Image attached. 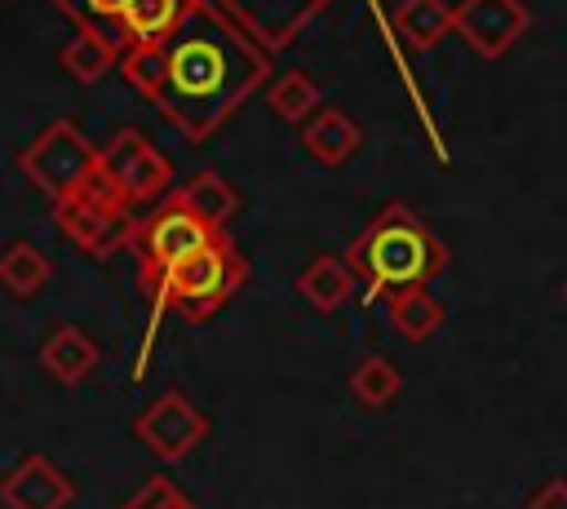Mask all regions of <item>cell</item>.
<instances>
[{"label":"cell","instance_id":"6da1fadb","mask_svg":"<svg viewBox=\"0 0 567 509\" xmlns=\"http://www.w3.org/2000/svg\"><path fill=\"white\" fill-rule=\"evenodd\" d=\"M252 35L257 31L244 27L221 0H190L173 35L164 44L124 49L120 71L186 142L199 146L270 71V53L252 44Z\"/></svg>","mask_w":567,"mask_h":509},{"label":"cell","instance_id":"7a4b0ae2","mask_svg":"<svg viewBox=\"0 0 567 509\" xmlns=\"http://www.w3.org/2000/svg\"><path fill=\"white\" fill-rule=\"evenodd\" d=\"M346 266L368 297H390L399 288L439 279L447 270V243L408 204H385L346 248Z\"/></svg>","mask_w":567,"mask_h":509},{"label":"cell","instance_id":"3957f363","mask_svg":"<svg viewBox=\"0 0 567 509\" xmlns=\"http://www.w3.org/2000/svg\"><path fill=\"white\" fill-rule=\"evenodd\" d=\"M248 279V261L244 252L235 248V239L226 230H217L204 248H195L190 257H182L151 292V314L159 319L164 310H182L190 323H204L213 319Z\"/></svg>","mask_w":567,"mask_h":509},{"label":"cell","instance_id":"277c9868","mask_svg":"<svg viewBox=\"0 0 567 509\" xmlns=\"http://www.w3.org/2000/svg\"><path fill=\"white\" fill-rule=\"evenodd\" d=\"M213 235H217V230L204 226V221L177 199V190H173L146 221H137L133 243H128V248L137 252V288H142V297H146L182 257H190L195 248H204Z\"/></svg>","mask_w":567,"mask_h":509},{"label":"cell","instance_id":"5b68a950","mask_svg":"<svg viewBox=\"0 0 567 509\" xmlns=\"http://www.w3.org/2000/svg\"><path fill=\"white\" fill-rule=\"evenodd\" d=\"M97 164V146L75 128V120H53L44 124L31 146L18 150V173H27L53 204L71 199L84 173Z\"/></svg>","mask_w":567,"mask_h":509},{"label":"cell","instance_id":"8992f818","mask_svg":"<svg viewBox=\"0 0 567 509\" xmlns=\"http://www.w3.org/2000/svg\"><path fill=\"white\" fill-rule=\"evenodd\" d=\"M97 155H102V164L115 173V181H120L128 208H137V204H155V199L168 190V181H173V164H168V155H159V150L146 142L142 128H120Z\"/></svg>","mask_w":567,"mask_h":509},{"label":"cell","instance_id":"52a82bcc","mask_svg":"<svg viewBox=\"0 0 567 509\" xmlns=\"http://www.w3.org/2000/svg\"><path fill=\"white\" fill-rule=\"evenodd\" d=\"M133 438L142 447H151L159 460H182L190 456L204 438H208V416L177 389H164L137 420H133Z\"/></svg>","mask_w":567,"mask_h":509},{"label":"cell","instance_id":"ba28073f","mask_svg":"<svg viewBox=\"0 0 567 509\" xmlns=\"http://www.w3.org/2000/svg\"><path fill=\"white\" fill-rule=\"evenodd\" d=\"M532 27V13L523 0H461L452 9V31L478 53V58H501L509 53L523 31Z\"/></svg>","mask_w":567,"mask_h":509},{"label":"cell","instance_id":"9c48e42d","mask_svg":"<svg viewBox=\"0 0 567 509\" xmlns=\"http://www.w3.org/2000/svg\"><path fill=\"white\" fill-rule=\"evenodd\" d=\"M53 221L84 257H97V261H106L120 248H128L133 230H137L128 208H102V204H84V199H58L53 204Z\"/></svg>","mask_w":567,"mask_h":509},{"label":"cell","instance_id":"30bf717a","mask_svg":"<svg viewBox=\"0 0 567 509\" xmlns=\"http://www.w3.org/2000/svg\"><path fill=\"white\" fill-rule=\"evenodd\" d=\"M75 500V482L40 451L22 456L0 478V505L4 509H66Z\"/></svg>","mask_w":567,"mask_h":509},{"label":"cell","instance_id":"8fae6325","mask_svg":"<svg viewBox=\"0 0 567 509\" xmlns=\"http://www.w3.org/2000/svg\"><path fill=\"white\" fill-rule=\"evenodd\" d=\"M97 359H102L97 341H93L89 332H80L75 323L53 328V332L44 336V345H40V367H44L58 385H80V381L97 367Z\"/></svg>","mask_w":567,"mask_h":509},{"label":"cell","instance_id":"7c38bea8","mask_svg":"<svg viewBox=\"0 0 567 509\" xmlns=\"http://www.w3.org/2000/svg\"><path fill=\"white\" fill-rule=\"evenodd\" d=\"M359 142H363V128H359L346 111H337V106H319V111L301 124V146H306V155L319 159V164H328V168L346 164V159L359 150Z\"/></svg>","mask_w":567,"mask_h":509},{"label":"cell","instance_id":"4fadbf2b","mask_svg":"<svg viewBox=\"0 0 567 509\" xmlns=\"http://www.w3.org/2000/svg\"><path fill=\"white\" fill-rule=\"evenodd\" d=\"M390 305V323L403 341H430L443 323H447V310L443 301L430 292V283H412V288H399L385 297Z\"/></svg>","mask_w":567,"mask_h":509},{"label":"cell","instance_id":"5bb4252c","mask_svg":"<svg viewBox=\"0 0 567 509\" xmlns=\"http://www.w3.org/2000/svg\"><path fill=\"white\" fill-rule=\"evenodd\" d=\"M190 0H124V13H120V35H124V49L133 44H164L173 35V27L182 22Z\"/></svg>","mask_w":567,"mask_h":509},{"label":"cell","instance_id":"9a60e30c","mask_svg":"<svg viewBox=\"0 0 567 509\" xmlns=\"http://www.w3.org/2000/svg\"><path fill=\"white\" fill-rule=\"evenodd\" d=\"M354 270L346 266V257H315L301 274H297V292L319 310V314H332L350 301L354 292Z\"/></svg>","mask_w":567,"mask_h":509},{"label":"cell","instance_id":"2e32d148","mask_svg":"<svg viewBox=\"0 0 567 509\" xmlns=\"http://www.w3.org/2000/svg\"><path fill=\"white\" fill-rule=\"evenodd\" d=\"M53 279V266L49 257L31 243V239H13L4 252H0V288L18 301H31L44 292V283Z\"/></svg>","mask_w":567,"mask_h":509},{"label":"cell","instance_id":"e0dca14e","mask_svg":"<svg viewBox=\"0 0 567 509\" xmlns=\"http://www.w3.org/2000/svg\"><path fill=\"white\" fill-rule=\"evenodd\" d=\"M177 199H182L204 226H213V230H226V221H230L235 208H239V190H235L221 173H213V168L195 173V177L177 190Z\"/></svg>","mask_w":567,"mask_h":509},{"label":"cell","instance_id":"ac0fdd59","mask_svg":"<svg viewBox=\"0 0 567 509\" xmlns=\"http://www.w3.org/2000/svg\"><path fill=\"white\" fill-rule=\"evenodd\" d=\"M120 44L115 40H106V35H97V31H75L66 44H62V53H58V62H62V71L71 75V80H80V84H93V80H102L111 66H120Z\"/></svg>","mask_w":567,"mask_h":509},{"label":"cell","instance_id":"d6986e66","mask_svg":"<svg viewBox=\"0 0 567 509\" xmlns=\"http://www.w3.org/2000/svg\"><path fill=\"white\" fill-rule=\"evenodd\" d=\"M394 31L412 49H434L443 35H452V4L447 0H399Z\"/></svg>","mask_w":567,"mask_h":509},{"label":"cell","instance_id":"ffe728a7","mask_svg":"<svg viewBox=\"0 0 567 509\" xmlns=\"http://www.w3.org/2000/svg\"><path fill=\"white\" fill-rule=\"evenodd\" d=\"M350 394L363 403V407H372V412H381V407H390L394 398H399V385H403V376H399V367L390 363V359H381V354H368V359H359L354 363V372H350Z\"/></svg>","mask_w":567,"mask_h":509},{"label":"cell","instance_id":"44dd1931","mask_svg":"<svg viewBox=\"0 0 567 509\" xmlns=\"http://www.w3.org/2000/svg\"><path fill=\"white\" fill-rule=\"evenodd\" d=\"M319 84L306 75V71H284L275 84H270V111L288 124H306L315 111H319Z\"/></svg>","mask_w":567,"mask_h":509},{"label":"cell","instance_id":"7402d4cb","mask_svg":"<svg viewBox=\"0 0 567 509\" xmlns=\"http://www.w3.org/2000/svg\"><path fill=\"white\" fill-rule=\"evenodd\" d=\"M58 4L75 27L84 31H97L106 40H115L124 49V35H120V13H124V0H49Z\"/></svg>","mask_w":567,"mask_h":509},{"label":"cell","instance_id":"603a6c76","mask_svg":"<svg viewBox=\"0 0 567 509\" xmlns=\"http://www.w3.org/2000/svg\"><path fill=\"white\" fill-rule=\"evenodd\" d=\"M120 509H199V505H195L173 478H159V474H155V478H146Z\"/></svg>","mask_w":567,"mask_h":509},{"label":"cell","instance_id":"cb8c5ba5","mask_svg":"<svg viewBox=\"0 0 567 509\" xmlns=\"http://www.w3.org/2000/svg\"><path fill=\"white\" fill-rule=\"evenodd\" d=\"M71 199H84V204H102V208H128V199H124V190H120L115 173L102 164V155H97V164L84 173V181L75 186V195H71Z\"/></svg>","mask_w":567,"mask_h":509},{"label":"cell","instance_id":"d4e9b609","mask_svg":"<svg viewBox=\"0 0 567 509\" xmlns=\"http://www.w3.org/2000/svg\"><path fill=\"white\" fill-rule=\"evenodd\" d=\"M527 509H567V478H545L527 496Z\"/></svg>","mask_w":567,"mask_h":509},{"label":"cell","instance_id":"484cf974","mask_svg":"<svg viewBox=\"0 0 567 509\" xmlns=\"http://www.w3.org/2000/svg\"><path fill=\"white\" fill-rule=\"evenodd\" d=\"M563 297H567V288H563Z\"/></svg>","mask_w":567,"mask_h":509}]
</instances>
